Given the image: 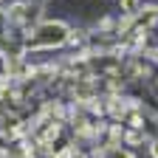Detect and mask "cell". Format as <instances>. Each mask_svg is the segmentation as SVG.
<instances>
[{
  "mask_svg": "<svg viewBox=\"0 0 158 158\" xmlns=\"http://www.w3.org/2000/svg\"><path fill=\"white\" fill-rule=\"evenodd\" d=\"M68 37H71L68 26H62V23H43L37 28L34 45H62V43H68Z\"/></svg>",
  "mask_w": 158,
  "mask_h": 158,
  "instance_id": "obj_1",
  "label": "cell"
},
{
  "mask_svg": "<svg viewBox=\"0 0 158 158\" xmlns=\"http://www.w3.org/2000/svg\"><path fill=\"white\" fill-rule=\"evenodd\" d=\"M0 158H11V155H9V150H6V147H0Z\"/></svg>",
  "mask_w": 158,
  "mask_h": 158,
  "instance_id": "obj_6",
  "label": "cell"
},
{
  "mask_svg": "<svg viewBox=\"0 0 158 158\" xmlns=\"http://www.w3.org/2000/svg\"><path fill=\"white\" fill-rule=\"evenodd\" d=\"M130 124H133V127H144V124H141V116H130Z\"/></svg>",
  "mask_w": 158,
  "mask_h": 158,
  "instance_id": "obj_4",
  "label": "cell"
},
{
  "mask_svg": "<svg viewBox=\"0 0 158 158\" xmlns=\"http://www.w3.org/2000/svg\"><path fill=\"white\" fill-rule=\"evenodd\" d=\"M150 152H152V158H158V141H152V150Z\"/></svg>",
  "mask_w": 158,
  "mask_h": 158,
  "instance_id": "obj_5",
  "label": "cell"
},
{
  "mask_svg": "<svg viewBox=\"0 0 158 158\" xmlns=\"http://www.w3.org/2000/svg\"><path fill=\"white\" fill-rule=\"evenodd\" d=\"M122 9H124L127 14H135V9H138V0H122Z\"/></svg>",
  "mask_w": 158,
  "mask_h": 158,
  "instance_id": "obj_2",
  "label": "cell"
},
{
  "mask_svg": "<svg viewBox=\"0 0 158 158\" xmlns=\"http://www.w3.org/2000/svg\"><path fill=\"white\" fill-rule=\"evenodd\" d=\"M116 158H133V152H116Z\"/></svg>",
  "mask_w": 158,
  "mask_h": 158,
  "instance_id": "obj_7",
  "label": "cell"
},
{
  "mask_svg": "<svg viewBox=\"0 0 158 158\" xmlns=\"http://www.w3.org/2000/svg\"><path fill=\"white\" fill-rule=\"evenodd\" d=\"M141 141V133H127V144H138Z\"/></svg>",
  "mask_w": 158,
  "mask_h": 158,
  "instance_id": "obj_3",
  "label": "cell"
}]
</instances>
